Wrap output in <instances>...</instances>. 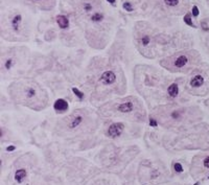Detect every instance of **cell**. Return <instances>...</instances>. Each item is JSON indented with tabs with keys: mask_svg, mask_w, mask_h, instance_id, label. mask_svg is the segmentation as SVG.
Instances as JSON below:
<instances>
[{
	"mask_svg": "<svg viewBox=\"0 0 209 185\" xmlns=\"http://www.w3.org/2000/svg\"><path fill=\"white\" fill-rule=\"evenodd\" d=\"M11 97L15 103L33 110L40 111L48 106L49 97L40 84L33 80L23 79L12 83L9 88Z\"/></svg>",
	"mask_w": 209,
	"mask_h": 185,
	"instance_id": "1",
	"label": "cell"
},
{
	"mask_svg": "<svg viewBox=\"0 0 209 185\" xmlns=\"http://www.w3.org/2000/svg\"><path fill=\"white\" fill-rule=\"evenodd\" d=\"M200 56L193 51H182L170 56L160 62V65L164 67L170 72L187 73L191 70H195L200 63Z\"/></svg>",
	"mask_w": 209,
	"mask_h": 185,
	"instance_id": "2",
	"label": "cell"
},
{
	"mask_svg": "<svg viewBox=\"0 0 209 185\" xmlns=\"http://www.w3.org/2000/svg\"><path fill=\"white\" fill-rule=\"evenodd\" d=\"M200 118V112L197 110H193V108H179V107H172V106H164L160 107L156 111L155 116H153L154 119L157 122H163L167 120V124H176L180 122L186 118Z\"/></svg>",
	"mask_w": 209,
	"mask_h": 185,
	"instance_id": "3",
	"label": "cell"
},
{
	"mask_svg": "<svg viewBox=\"0 0 209 185\" xmlns=\"http://www.w3.org/2000/svg\"><path fill=\"white\" fill-rule=\"evenodd\" d=\"M103 110H108L109 113H117V115L128 116V118H130V116H132V118H146V111L141 106L140 101L133 96L114 101L108 105V109L103 108Z\"/></svg>",
	"mask_w": 209,
	"mask_h": 185,
	"instance_id": "4",
	"label": "cell"
},
{
	"mask_svg": "<svg viewBox=\"0 0 209 185\" xmlns=\"http://www.w3.org/2000/svg\"><path fill=\"white\" fill-rule=\"evenodd\" d=\"M195 74L188 83L187 91L195 95H204L209 91V67L195 68Z\"/></svg>",
	"mask_w": 209,
	"mask_h": 185,
	"instance_id": "5",
	"label": "cell"
},
{
	"mask_svg": "<svg viewBox=\"0 0 209 185\" xmlns=\"http://www.w3.org/2000/svg\"><path fill=\"white\" fill-rule=\"evenodd\" d=\"M117 83V72L116 69H106L101 72L98 76V84L101 87H112Z\"/></svg>",
	"mask_w": 209,
	"mask_h": 185,
	"instance_id": "6",
	"label": "cell"
},
{
	"mask_svg": "<svg viewBox=\"0 0 209 185\" xmlns=\"http://www.w3.org/2000/svg\"><path fill=\"white\" fill-rule=\"evenodd\" d=\"M66 118V124L68 126L69 130H74L78 129L81 124H83L85 118V112L82 110L74 111L72 114H70L69 116H67Z\"/></svg>",
	"mask_w": 209,
	"mask_h": 185,
	"instance_id": "7",
	"label": "cell"
},
{
	"mask_svg": "<svg viewBox=\"0 0 209 185\" xmlns=\"http://www.w3.org/2000/svg\"><path fill=\"white\" fill-rule=\"evenodd\" d=\"M123 129H125V124L122 122H114L108 128L107 135L109 137H111V138H116L117 136L121 135V133L123 132Z\"/></svg>",
	"mask_w": 209,
	"mask_h": 185,
	"instance_id": "8",
	"label": "cell"
},
{
	"mask_svg": "<svg viewBox=\"0 0 209 185\" xmlns=\"http://www.w3.org/2000/svg\"><path fill=\"white\" fill-rule=\"evenodd\" d=\"M137 42H138V44L140 45V46L142 47V48L146 49V48H148V47L151 46V43H152V39H151V37L148 35V34H144L143 36H141V37L138 38Z\"/></svg>",
	"mask_w": 209,
	"mask_h": 185,
	"instance_id": "9",
	"label": "cell"
},
{
	"mask_svg": "<svg viewBox=\"0 0 209 185\" xmlns=\"http://www.w3.org/2000/svg\"><path fill=\"white\" fill-rule=\"evenodd\" d=\"M21 22H22V16L20 14L15 15L12 18V21H11V26H12L13 31H18L20 29V26H21Z\"/></svg>",
	"mask_w": 209,
	"mask_h": 185,
	"instance_id": "10",
	"label": "cell"
},
{
	"mask_svg": "<svg viewBox=\"0 0 209 185\" xmlns=\"http://www.w3.org/2000/svg\"><path fill=\"white\" fill-rule=\"evenodd\" d=\"M54 110L58 112H65L66 110H68V103L64 99H58L53 105Z\"/></svg>",
	"mask_w": 209,
	"mask_h": 185,
	"instance_id": "11",
	"label": "cell"
},
{
	"mask_svg": "<svg viewBox=\"0 0 209 185\" xmlns=\"http://www.w3.org/2000/svg\"><path fill=\"white\" fill-rule=\"evenodd\" d=\"M179 94V86L177 83H173L167 88V95L169 97H176Z\"/></svg>",
	"mask_w": 209,
	"mask_h": 185,
	"instance_id": "12",
	"label": "cell"
},
{
	"mask_svg": "<svg viewBox=\"0 0 209 185\" xmlns=\"http://www.w3.org/2000/svg\"><path fill=\"white\" fill-rule=\"evenodd\" d=\"M56 22L59 24V26L63 29L68 27V24H69V21H68V18L66 16H63V15H60V16L56 17Z\"/></svg>",
	"mask_w": 209,
	"mask_h": 185,
	"instance_id": "13",
	"label": "cell"
},
{
	"mask_svg": "<svg viewBox=\"0 0 209 185\" xmlns=\"http://www.w3.org/2000/svg\"><path fill=\"white\" fill-rule=\"evenodd\" d=\"M26 177V171L23 169H20L15 173V180L18 183H22Z\"/></svg>",
	"mask_w": 209,
	"mask_h": 185,
	"instance_id": "14",
	"label": "cell"
},
{
	"mask_svg": "<svg viewBox=\"0 0 209 185\" xmlns=\"http://www.w3.org/2000/svg\"><path fill=\"white\" fill-rule=\"evenodd\" d=\"M103 15L101 12H95L91 15V21L94 22V23H98V22L103 21Z\"/></svg>",
	"mask_w": 209,
	"mask_h": 185,
	"instance_id": "15",
	"label": "cell"
},
{
	"mask_svg": "<svg viewBox=\"0 0 209 185\" xmlns=\"http://www.w3.org/2000/svg\"><path fill=\"white\" fill-rule=\"evenodd\" d=\"M180 0H164V3L169 7H175L179 4Z\"/></svg>",
	"mask_w": 209,
	"mask_h": 185,
	"instance_id": "16",
	"label": "cell"
},
{
	"mask_svg": "<svg viewBox=\"0 0 209 185\" xmlns=\"http://www.w3.org/2000/svg\"><path fill=\"white\" fill-rule=\"evenodd\" d=\"M202 164H203V167H204L205 169H209V155L203 159Z\"/></svg>",
	"mask_w": 209,
	"mask_h": 185,
	"instance_id": "17",
	"label": "cell"
},
{
	"mask_svg": "<svg viewBox=\"0 0 209 185\" xmlns=\"http://www.w3.org/2000/svg\"><path fill=\"white\" fill-rule=\"evenodd\" d=\"M184 22H185L186 24H188L189 26H193V21H191V18H190V14H187L184 17Z\"/></svg>",
	"mask_w": 209,
	"mask_h": 185,
	"instance_id": "18",
	"label": "cell"
},
{
	"mask_svg": "<svg viewBox=\"0 0 209 185\" xmlns=\"http://www.w3.org/2000/svg\"><path fill=\"white\" fill-rule=\"evenodd\" d=\"M122 6H123L125 9H127L128 12H132V11H133V6H132V4L130 2H125L122 4Z\"/></svg>",
	"mask_w": 209,
	"mask_h": 185,
	"instance_id": "19",
	"label": "cell"
},
{
	"mask_svg": "<svg viewBox=\"0 0 209 185\" xmlns=\"http://www.w3.org/2000/svg\"><path fill=\"white\" fill-rule=\"evenodd\" d=\"M175 169H176V171H178V173H182V171H183V167H182V165L180 163L175 164Z\"/></svg>",
	"mask_w": 209,
	"mask_h": 185,
	"instance_id": "20",
	"label": "cell"
},
{
	"mask_svg": "<svg viewBox=\"0 0 209 185\" xmlns=\"http://www.w3.org/2000/svg\"><path fill=\"white\" fill-rule=\"evenodd\" d=\"M193 16H195V17L199 15V9H198L197 6H193Z\"/></svg>",
	"mask_w": 209,
	"mask_h": 185,
	"instance_id": "21",
	"label": "cell"
},
{
	"mask_svg": "<svg viewBox=\"0 0 209 185\" xmlns=\"http://www.w3.org/2000/svg\"><path fill=\"white\" fill-rule=\"evenodd\" d=\"M15 150V146H9L7 148V151H14Z\"/></svg>",
	"mask_w": 209,
	"mask_h": 185,
	"instance_id": "22",
	"label": "cell"
},
{
	"mask_svg": "<svg viewBox=\"0 0 209 185\" xmlns=\"http://www.w3.org/2000/svg\"><path fill=\"white\" fill-rule=\"evenodd\" d=\"M108 1L110 3H114V2H115V0H108Z\"/></svg>",
	"mask_w": 209,
	"mask_h": 185,
	"instance_id": "23",
	"label": "cell"
},
{
	"mask_svg": "<svg viewBox=\"0 0 209 185\" xmlns=\"http://www.w3.org/2000/svg\"><path fill=\"white\" fill-rule=\"evenodd\" d=\"M35 1H37V2H42V1H45V0H35Z\"/></svg>",
	"mask_w": 209,
	"mask_h": 185,
	"instance_id": "24",
	"label": "cell"
}]
</instances>
